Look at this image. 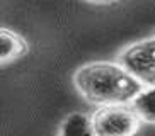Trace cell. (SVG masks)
<instances>
[{"label":"cell","mask_w":155,"mask_h":136,"mask_svg":"<svg viewBox=\"0 0 155 136\" xmlns=\"http://www.w3.org/2000/svg\"><path fill=\"white\" fill-rule=\"evenodd\" d=\"M60 136H97L92 128V119L84 112H73L67 116L61 126Z\"/></svg>","instance_id":"5"},{"label":"cell","mask_w":155,"mask_h":136,"mask_svg":"<svg viewBox=\"0 0 155 136\" xmlns=\"http://www.w3.org/2000/svg\"><path fill=\"white\" fill-rule=\"evenodd\" d=\"M140 121L138 112L128 104L104 105L94 114L92 128L97 136H135Z\"/></svg>","instance_id":"2"},{"label":"cell","mask_w":155,"mask_h":136,"mask_svg":"<svg viewBox=\"0 0 155 136\" xmlns=\"http://www.w3.org/2000/svg\"><path fill=\"white\" fill-rule=\"evenodd\" d=\"M133 109L143 121L155 124V87H148L141 92L133 102Z\"/></svg>","instance_id":"6"},{"label":"cell","mask_w":155,"mask_h":136,"mask_svg":"<svg viewBox=\"0 0 155 136\" xmlns=\"http://www.w3.org/2000/svg\"><path fill=\"white\" fill-rule=\"evenodd\" d=\"M75 87L89 102L97 105H121L135 102L143 85L121 65L94 61L75 72Z\"/></svg>","instance_id":"1"},{"label":"cell","mask_w":155,"mask_h":136,"mask_svg":"<svg viewBox=\"0 0 155 136\" xmlns=\"http://www.w3.org/2000/svg\"><path fill=\"white\" fill-rule=\"evenodd\" d=\"M26 50H28L26 41L21 36H17L15 32L9 31V29L0 31V58H2V63L19 58L21 54L26 53Z\"/></svg>","instance_id":"4"},{"label":"cell","mask_w":155,"mask_h":136,"mask_svg":"<svg viewBox=\"0 0 155 136\" xmlns=\"http://www.w3.org/2000/svg\"><path fill=\"white\" fill-rule=\"evenodd\" d=\"M121 66L141 85L155 87V37L141 39L119 54Z\"/></svg>","instance_id":"3"},{"label":"cell","mask_w":155,"mask_h":136,"mask_svg":"<svg viewBox=\"0 0 155 136\" xmlns=\"http://www.w3.org/2000/svg\"><path fill=\"white\" fill-rule=\"evenodd\" d=\"M91 2H97V4H109V2H114V0H91Z\"/></svg>","instance_id":"7"}]
</instances>
